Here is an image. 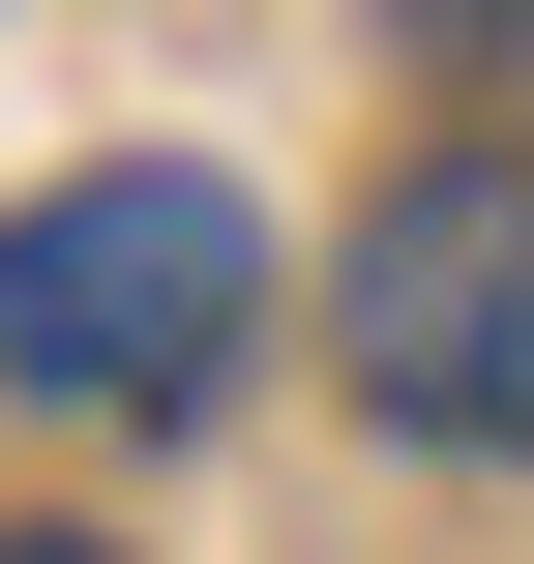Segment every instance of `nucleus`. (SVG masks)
I'll list each match as a JSON object with an SVG mask.
<instances>
[{"instance_id": "f257e3e1", "label": "nucleus", "mask_w": 534, "mask_h": 564, "mask_svg": "<svg viewBox=\"0 0 534 564\" xmlns=\"http://www.w3.org/2000/svg\"><path fill=\"white\" fill-rule=\"evenodd\" d=\"M238 327H268V208L238 178L119 149V178H30L0 208V387L30 416H208Z\"/></svg>"}, {"instance_id": "f03ea898", "label": "nucleus", "mask_w": 534, "mask_h": 564, "mask_svg": "<svg viewBox=\"0 0 534 564\" xmlns=\"http://www.w3.org/2000/svg\"><path fill=\"white\" fill-rule=\"evenodd\" d=\"M327 357H357V416H386V446H505V476H534V178H505V149H446V178H386V208H357Z\"/></svg>"}, {"instance_id": "7ed1b4c3", "label": "nucleus", "mask_w": 534, "mask_h": 564, "mask_svg": "<svg viewBox=\"0 0 534 564\" xmlns=\"http://www.w3.org/2000/svg\"><path fill=\"white\" fill-rule=\"evenodd\" d=\"M416 30H446V59H476V30H505V59H534V0H416Z\"/></svg>"}, {"instance_id": "20e7f679", "label": "nucleus", "mask_w": 534, "mask_h": 564, "mask_svg": "<svg viewBox=\"0 0 534 564\" xmlns=\"http://www.w3.org/2000/svg\"><path fill=\"white\" fill-rule=\"evenodd\" d=\"M0 564H119V535H0Z\"/></svg>"}]
</instances>
